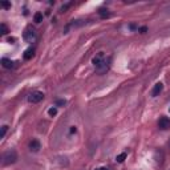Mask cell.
<instances>
[{
	"label": "cell",
	"instance_id": "obj_8",
	"mask_svg": "<svg viewBox=\"0 0 170 170\" xmlns=\"http://www.w3.org/2000/svg\"><path fill=\"white\" fill-rule=\"evenodd\" d=\"M15 64H16V62L12 61V60H10V59H3V60H2V65L4 66V68H7V69L13 68V66H15Z\"/></svg>",
	"mask_w": 170,
	"mask_h": 170
},
{
	"label": "cell",
	"instance_id": "obj_20",
	"mask_svg": "<svg viewBox=\"0 0 170 170\" xmlns=\"http://www.w3.org/2000/svg\"><path fill=\"white\" fill-rule=\"evenodd\" d=\"M70 133H76V128H74V126L70 128Z\"/></svg>",
	"mask_w": 170,
	"mask_h": 170
},
{
	"label": "cell",
	"instance_id": "obj_14",
	"mask_svg": "<svg viewBox=\"0 0 170 170\" xmlns=\"http://www.w3.org/2000/svg\"><path fill=\"white\" fill-rule=\"evenodd\" d=\"M0 29H2V35H7L8 33V28L6 24H2L0 25Z\"/></svg>",
	"mask_w": 170,
	"mask_h": 170
},
{
	"label": "cell",
	"instance_id": "obj_17",
	"mask_svg": "<svg viewBox=\"0 0 170 170\" xmlns=\"http://www.w3.org/2000/svg\"><path fill=\"white\" fill-rule=\"evenodd\" d=\"M2 7H4V8H10V7H11V3H8V2H3V3H2Z\"/></svg>",
	"mask_w": 170,
	"mask_h": 170
},
{
	"label": "cell",
	"instance_id": "obj_16",
	"mask_svg": "<svg viewBox=\"0 0 170 170\" xmlns=\"http://www.w3.org/2000/svg\"><path fill=\"white\" fill-rule=\"evenodd\" d=\"M56 105H57V106L65 105V100H57V101H56Z\"/></svg>",
	"mask_w": 170,
	"mask_h": 170
},
{
	"label": "cell",
	"instance_id": "obj_19",
	"mask_svg": "<svg viewBox=\"0 0 170 170\" xmlns=\"http://www.w3.org/2000/svg\"><path fill=\"white\" fill-rule=\"evenodd\" d=\"M140 32L141 33H145L146 32V27H142V28H140Z\"/></svg>",
	"mask_w": 170,
	"mask_h": 170
},
{
	"label": "cell",
	"instance_id": "obj_10",
	"mask_svg": "<svg viewBox=\"0 0 170 170\" xmlns=\"http://www.w3.org/2000/svg\"><path fill=\"white\" fill-rule=\"evenodd\" d=\"M33 20H35V23H41L43 21V13L41 12H36L35 13V16H33Z\"/></svg>",
	"mask_w": 170,
	"mask_h": 170
},
{
	"label": "cell",
	"instance_id": "obj_3",
	"mask_svg": "<svg viewBox=\"0 0 170 170\" xmlns=\"http://www.w3.org/2000/svg\"><path fill=\"white\" fill-rule=\"evenodd\" d=\"M23 37L27 43H33L35 40H36V32H35V29L33 28H31V27H28L25 31H24V33H23Z\"/></svg>",
	"mask_w": 170,
	"mask_h": 170
},
{
	"label": "cell",
	"instance_id": "obj_6",
	"mask_svg": "<svg viewBox=\"0 0 170 170\" xmlns=\"http://www.w3.org/2000/svg\"><path fill=\"white\" fill-rule=\"evenodd\" d=\"M162 89H164V85L162 83H157L154 85V88H153V91H151V96L155 97V96H158L161 92H162Z\"/></svg>",
	"mask_w": 170,
	"mask_h": 170
},
{
	"label": "cell",
	"instance_id": "obj_2",
	"mask_svg": "<svg viewBox=\"0 0 170 170\" xmlns=\"http://www.w3.org/2000/svg\"><path fill=\"white\" fill-rule=\"evenodd\" d=\"M17 159V154L15 150H7L3 155V162L4 165H11V164H15Z\"/></svg>",
	"mask_w": 170,
	"mask_h": 170
},
{
	"label": "cell",
	"instance_id": "obj_5",
	"mask_svg": "<svg viewBox=\"0 0 170 170\" xmlns=\"http://www.w3.org/2000/svg\"><path fill=\"white\" fill-rule=\"evenodd\" d=\"M158 126L161 129H164V130H166V129L170 128V120L168 117H161L158 121Z\"/></svg>",
	"mask_w": 170,
	"mask_h": 170
},
{
	"label": "cell",
	"instance_id": "obj_7",
	"mask_svg": "<svg viewBox=\"0 0 170 170\" xmlns=\"http://www.w3.org/2000/svg\"><path fill=\"white\" fill-rule=\"evenodd\" d=\"M29 149L32 151H39L40 149H41V144H40L37 140H32L29 142Z\"/></svg>",
	"mask_w": 170,
	"mask_h": 170
},
{
	"label": "cell",
	"instance_id": "obj_1",
	"mask_svg": "<svg viewBox=\"0 0 170 170\" xmlns=\"http://www.w3.org/2000/svg\"><path fill=\"white\" fill-rule=\"evenodd\" d=\"M93 65H95V68H96V72L97 73H105L106 70L109 69V59H105L104 57V53L100 52L96 57H93Z\"/></svg>",
	"mask_w": 170,
	"mask_h": 170
},
{
	"label": "cell",
	"instance_id": "obj_4",
	"mask_svg": "<svg viewBox=\"0 0 170 170\" xmlns=\"http://www.w3.org/2000/svg\"><path fill=\"white\" fill-rule=\"evenodd\" d=\"M44 98V93L43 92H39V91H36V92H32L31 95L28 96V101L29 102H32V104H37V102H40Z\"/></svg>",
	"mask_w": 170,
	"mask_h": 170
},
{
	"label": "cell",
	"instance_id": "obj_13",
	"mask_svg": "<svg viewBox=\"0 0 170 170\" xmlns=\"http://www.w3.org/2000/svg\"><path fill=\"white\" fill-rule=\"evenodd\" d=\"M7 130H8V126H7V125H4V126H2V134H0V138H4V136H6Z\"/></svg>",
	"mask_w": 170,
	"mask_h": 170
},
{
	"label": "cell",
	"instance_id": "obj_12",
	"mask_svg": "<svg viewBox=\"0 0 170 170\" xmlns=\"http://www.w3.org/2000/svg\"><path fill=\"white\" fill-rule=\"evenodd\" d=\"M125 158H126V153H121V154H118L117 157H116V161H117V162H124L125 161Z\"/></svg>",
	"mask_w": 170,
	"mask_h": 170
},
{
	"label": "cell",
	"instance_id": "obj_9",
	"mask_svg": "<svg viewBox=\"0 0 170 170\" xmlns=\"http://www.w3.org/2000/svg\"><path fill=\"white\" fill-rule=\"evenodd\" d=\"M33 53H35V49H33L32 47L28 48V49H27V51L24 52V59H25V60H31V59L33 57Z\"/></svg>",
	"mask_w": 170,
	"mask_h": 170
},
{
	"label": "cell",
	"instance_id": "obj_11",
	"mask_svg": "<svg viewBox=\"0 0 170 170\" xmlns=\"http://www.w3.org/2000/svg\"><path fill=\"white\" fill-rule=\"evenodd\" d=\"M98 13H100L101 19H106V17H109V16H110V13H109L108 10H100V11H98Z\"/></svg>",
	"mask_w": 170,
	"mask_h": 170
},
{
	"label": "cell",
	"instance_id": "obj_22",
	"mask_svg": "<svg viewBox=\"0 0 170 170\" xmlns=\"http://www.w3.org/2000/svg\"><path fill=\"white\" fill-rule=\"evenodd\" d=\"M169 110H170V109H169Z\"/></svg>",
	"mask_w": 170,
	"mask_h": 170
},
{
	"label": "cell",
	"instance_id": "obj_15",
	"mask_svg": "<svg viewBox=\"0 0 170 170\" xmlns=\"http://www.w3.org/2000/svg\"><path fill=\"white\" fill-rule=\"evenodd\" d=\"M48 114L51 116V117H53V116H56V114H57V109H56V108H51V109L48 110Z\"/></svg>",
	"mask_w": 170,
	"mask_h": 170
},
{
	"label": "cell",
	"instance_id": "obj_18",
	"mask_svg": "<svg viewBox=\"0 0 170 170\" xmlns=\"http://www.w3.org/2000/svg\"><path fill=\"white\" fill-rule=\"evenodd\" d=\"M69 6H70V3H68V4H65V6H62V7H61V12H65V11H66V8H68Z\"/></svg>",
	"mask_w": 170,
	"mask_h": 170
},
{
	"label": "cell",
	"instance_id": "obj_21",
	"mask_svg": "<svg viewBox=\"0 0 170 170\" xmlns=\"http://www.w3.org/2000/svg\"><path fill=\"white\" fill-rule=\"evenodd\" d=\"M96 170H108V169H106V168H97Z\"/></svg>",
	"mask_w": 170,
	"mask_h": 170
}]
</instances>
